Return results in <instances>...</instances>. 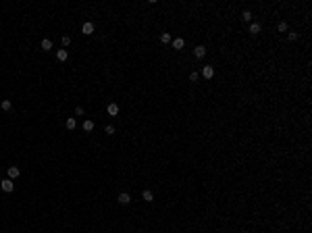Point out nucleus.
<instances>
[{
    "label": "nucleus",
    "instance_id": "19",
    "mask_svg": "<svg viewBox=\"0 0 312 233\" xmlns=\"http://www.w3.org/2000/svg\"><path fill=\"white\" fill-rule=\"evenodd\" d=\"M198 79H200V73H198V71L189 73V81H198Z\"/></svg>",
    "mask_w": 312,
    "mask_h": 233
},
{
    "label": "nucleus",
    "instance_id": "17",
    "mask_svg": "<svg viewBox=\"0 0 312 233\" xmlns=\"http://www.w3.org/2000/svg\"><path fill=\"white\" fill-rule=\"evenodd\" d=\"M277 29L281 31V34H285V31H287V23H285V21H279V23H277Z\"/></svg>",
    "mask_w": 312,
    "mask_h": 233
},
{
    "label": "nucleus",
    "instance_id": "18",
    "mask_svg": "<svg viewBox=\"0 0 312 233\" xmlns=\"http://www.w3.org/2000/svg\"><path fill=\"white\" fill-rule=\"evenodd\" d=\"M242 19L246 21V23H250V21H252V13H250V11H243V13H242Z\"/></svg>",
    "mask_w": 312,
    "mask_h": 233
},
{
    "label": "nucleus",
    "instance_id": "23",
    "mask_svg": "<svg viewBox=\"0 0 312 233\" xmlns=\"http://www.w3.org/2000/svg\"><path fill=\"white\" fill-rule=\"evenodd\" d=\"M75 115H83V106H77V108H75Z\"/></svg>",
    "mask_w": 312,
    "mask_h": 233
},
{
    "label": "nucleus",
    "instance_id": "4",
    "mask_svg": "<svg viewBox=\"0 0 312 233\" xmlns=\"http://www.w3.org/2000/svg\"><path fill=\"white\" fill-rule=\"evenodd\" d=\"M117 202H119V204H129V202H131V196H129L127 192H121L117 196Z\"/></svg>",
    "mask_w": 312,
    "mask_h": 233
},
{
    "label": "nucleus",
    "instance_id": "1",
    "mask_svg": "<svg viewBox=\"0 0 312 233\" xmlns=\"http://www.w3.org/2000/svg\"><path fill=\"white\" fill-rule=\"evenodd\" d=\"M0 190H2V192H7V194H11V192H13V190H15V183H13V179H2V181H0Z\"/></svg>",
    "mask_w": 312,
    "mask_h": 233
},
{
    "label": "nucleus",
    "instance_id": "2",
    "mask_svg": "<svg viewBox=\"0 0 312 233\" xmlns=\"http://www.w3.org/2000/svg\"><path fill=\"white\" fill-rule=\"evenodd\" d=\"M94 29H96V27H94V23L85 21V23L81 25V34H83V35H92V34H94Z\"/></svg>",
    "mask_w": 312,
    "mask_h": 233
},
{
    "label": "nucleus",
    "instance_id": "16",
    "mask_svg": "<svg viewBox=\"0 0 312 233\" xmlns=\"http://www.w3.org/2000/svg\"><path fill=\"white\" fill-rule=\"evenodd\" d=\"M0 108H2V110H11V108H13L11 100H2V102H0Z\"/></svg>",
    "mask_w": 312,
    "mask_h": 233
},
{
    "label": "nucleus",
    "instance_id": "7",
    "mask_svg": "<svg viewBox=\"0 0 312 233\" xmlns=\"http://www.w3.org/2000/svg\"><path fill=\"white\" fill-rule=\"evenodd\" d=\"M56 58H58L61 62H65L67 58H69V50H67V48H62V50H56Z\"/></svg>",
    "mask_w": 312,
    "mask_h": 233
},
{
    "label": "nucleus",
    "instance_id": "10",
    "mask_svg": "<svg viewBox=\"0 0 312 233\" xmlns=\"http://www.w3.org/2000/svg\"><path fill=\"white\" fill-rule=\"evenodd\" d=\"M183 46H185V40H183V38H175L173 40V48L175 50H181Z\"/></svg>",
    "mask_w": 312,
    "mask_h": 233
},
{
    "label": "nucleus",
    "instance_id": "5",
    "mask_svg": "<svg viewBox=\"0 0 312 233\" xmlns=\"http://www.w3.org/2000/svg\"><path fill=\"white\" fill-rule=\"evenodd\" d=\"M7 173H8V179H17L21 175V169H19V167H8Z\"/></svg>",
    "mask_w": 312,
    "mask_h": 233
},
{
    "label": "nucleus",
    "instance_id": "6",
    "mask_svg": "<svg viewBox=\"0 0 312 233\" xmlns=\"http://www.w3.org/2000/svg\"><path fill=\"white\" fill-rule=\"evenodd\" d=\"M106 112H108L111 116H117L119 115V104L117 102H111L108 106H106Z\"/></svg>",
    "mask_w": 312,
    "mask_h": 233
},
{
    "label": "nucleus",
    "instance_id": "12",
    "mask_svg": "<svg viewBox=\"0 0 312 233\" xmlns=\"http://www.w3.org/2000/svg\"><path fill=\"white\" fill-rule=\"evenodd\" d=\"M92 129H94V121H90V119H85V121H83V131H88V133H90Z\"/></svg>",
    "mask_w": 312,
    "mask_h": 233
},
{
    "label": "nucleus",
    "instance_id": "22",
    "mask_svg": "<svg viewBox=\"0 0 312 233\" xmlns=\"http://www.w3.org/2000/svg\"><path fill=\"white\" fill-rule=\"evenodd\" d=\"M104 131H106L108 135H112V133H115V127H112V125H106V127H104Z\"/></svg>",
    "mask_w": 312,
    "mask_h": 233
},
{
    "label": "nucleus",
    "instance_id": "14",
    "mask_svg": "<svg viewBox=\"0 0 312 233\" xmlns=\"http://www.w3.org/2000/svg\"><path fill=\"white\" fill-rule=\"evenodd\" d=\"M142 198H144L146 202H152V200H154V194L150 192V190H144V194H142Z\"/></svg>",
    "mask_w": 312,
    "mask_h": 233
},
{
    "label": "nucleus",
    "instance_id": "21",
    "mask_svg": "<svg viewBox=\"0 0 312 233\" xmlns=\"http://www.w3.org/2000/svg\"><path fill=\"white\" fill-rule=\"evenodd\" d=\"M287 38H289L291 42H296V40H298V31H289V34H287Z\"/></svg>",
    "mask_w": 312,
    "mask_h": 233
},
{
    "label": "nucleus",
    "instance_id": "9",
    "mask_svg": "<svg viewBox=\"0 0 312 233\" xmlns=\"http://www.w3.org/2000/svg\"><path fill=\"white\" fill-rule=\"evenodd\" d=\"M260 31H262V25H260V23H250V34L252 35H258Z\"/></svg>",
    "mask_w": 312,
    "mask_h": 233
},
{
    "label": "nucleus",
    "instance_id": "20",
    "mask_svg": "<svg viewBox=\"0 0 312 233\" xmlns=\"http://www.w3.org/2000/svg\"><path fill=\"white\" fill-rule=\"evenodd\" d=\"M62 46H65V48H67V46H69V44H71V38H69V35H62Z\"/></svg>",
    "mask_w": 312,
    "mask_h": 233
},
{
    "label": "nucleus",
    "instance_id": "24",
    "mask_svg": "<svg viewBox=\"0 0 312 233\" xmlns=\"http://www.w3.org/2000/svg\"><path fill=\"white\" fill-rule=\"evenodd\" d=\"M0 233H2V231H0Z\"/></svg>",
    "mask_w": 312,
    "mask_h": 233
},
{
    "label": "nucleus",
    "instance_id": "15",
    "mask_svg": "<svg viewBox=\"0 0 312 233\" xmlns=\"http://www.w3.org/2000/svg\"><path fill=\"white\" fill-rule=\"evenodd\" d=\"M160 42H162V44H169V42H173V35L165 31V34H160Z\"/></svg>",
    "mask_w": 312,
    "mask_h": 233
},
{
    "label": "nucleus",
    "instance_id": "8",
    "mask_svg": "<svg viewBox=\"0 0 312 233\" xmlns=\"http://www.w3.org/2000/svg\"><path fill=\"white\" fill-rule=\"evenodd\" d=\"M194 56H196V58H204V56H206V48H204V46H196V48H194Z\"/></svg>",
    "mask_w": 312,
    "mask_h": 233
},
{
    "label": "nucleus",
    "instance_id": "13",
    "mask_svg": "<svg viewBox=\"0 0 312 233\" xmlns=\"http://www.w3.org/2000/svg\"><path fill=\"white\" fill-rule=\"evenodd\" d=\"M42 50H52V40L44 38V40H42Z\"/></svg>",
    "mask_w": 312,
    "mask_h": 233
},
{
    "label": "nucleus",
    "instance_id": "3",
    "mask_svg": "<svg viewBox=\"0 0 312 233\" xmlns=\"http://www.w3.org/2000/svg\"><path fill=\"white\" fill-rule=\"evenodd\" d=\"M202 75L206 77V79H212V77H215V67H212V65H206V67L202 69Z\"/></svg>",
    "mask_w": 312,
    "mask_h": 233
},
{
    "label": "nucleus",
    "instance_id": "11",
    "mask_svg": "<svg viewBox=\"0 0 312 233\" xmlns=\"http://www.w3.org/2000/svg\"><path fill=\"white\" fill-rule=\"evenodd\" d=\"M65 125H67V129H69V131H73V129L77 127V121L73 119V116H69V119H67V123H65Z\"/></svg>",
    "mask_w": 312,
    "mask_h": 233
}]
</instances>
